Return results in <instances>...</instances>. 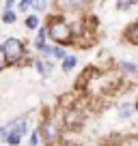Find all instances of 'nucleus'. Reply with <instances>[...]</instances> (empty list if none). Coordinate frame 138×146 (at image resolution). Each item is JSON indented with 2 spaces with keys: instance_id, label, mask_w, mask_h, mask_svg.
<instances>
[{
  "instance_id": "nucleus-18",
  "label": "nucleus",
  "mask_w": 138,
  "mask_h": 146,
  "mask_svg": "<svg viewBox=\"0 0 138 146\" xmlns=\"http://www.w3.org/2000/svg\"><path fill=\"white\" fill-rule=\"evenodd\" d=\"M132 7H134V2H119L117 9H119V11H127V9H132Z\"/></svg>"
},
{
  "instance_id": "nucleus-11",
  "label": "nucleus",
  "mask_w": 138,
  "mask_h": 146,
  "mask_svg": "<svg viewBox=\"0 0 138 146\" xmlns=\"http://www.w3.org/2000/svg\"><path fill=\"white\" fill-rule=\"evenodd\" d=\"M15 19H17V13H15V11H5V13H2V22H5L7 26H9V24H15Z\"/></svg>"
},
{
  "instance_id": "nucleus-7",
  "label": "nucleus",
  "mask_w": 138,
  "mask_h": 146,
  "mask_svg": "<svg viewBox=\"0 0 138 146\" xmlns=\"http://www.w3.org/2000/svg\"><path fill=\"white\" fill-rule=\"evenodd\" d=\"M46 39H48V28H39L37 36H35V47H37L39 52H41V47H43V45H48Z\"/></svg>"
},
{
  "instance_id": "nucleus-14",
  "label": "nucleus",
  "mask_w": 138,
  "mask_h": 146,
  "mask_svg": "<svg viewBox=\"0 0 138 146\" xmlns=\"http://www.w3.org/2000/svg\"><path fill=\"white\" fill-rule=\"evenodd\" d=\"M52 56H54V58H58V60H65V58H67V54H65V50H60V47H54V52H52Z\"/></svg>"
},
{
  "instance_id": "nucleus-6",
  "label": "nucleus",
  "mask_w": 138,
  "mask_h": 146,
  "mask_svg": "<svg viewBox=\"0 0 138 146\" xmlns=\"http://www.w3.org/2000/svg\"><path fill=\"white\" fill-rule=\"evenodd\" d=\"M52 67H54V64H52L50 60H41V58L35 60V69H37V73L41 75V78H48V75H50V73H52Z\"/></svg>"
},
{
  "instance_id": "nucleus-15",
  "label": "nucleus",
  "mask_w": 138,
  "mask_h": 146,
  "mask_svg": "<svg viewBox=\"0 0 138 146\" xmlns=\"http://www.w3.org/2000/svg\"><path fill=\"white\" fill-rule=\"evenodd\" d=\"M30 9H35V11H46V9H48V2H30Z\"/></svg>"
},
{
  "instance_id": "nucleus-16",
  "label": "nucleus",
  "mask_w": 138,
  "mask_h": 146,
  "mask_svg": "<svg viewBox=\"0 0 138 146\" xmlns=\"http://www.w3.org/2000/svg\"><path fill=\"white\" fill-rule=\"evenodd\" d=\"M5 67H9V62H7V56H5V52H2V47H0V71Z\"/></svg>"
},
{
  "instance_id": "nucleus-9",
  "label": "nucleus",
  "mask_w": 138,
  "mask_h": 146,
  "mask_svg": "<svg viewBox=\"0 0 138 146\" xmlns=\"http://www.w3.org/2000/svg\"><path fill=\"white\" fill-rule=\"evenodd\" d=\"M76 64H78V58H76V56H67V58L63 60V71H65V73L74 71Z\"/></svg>"
},
{
  "instance_id": "nucleus-10",
  "label": "nucleus",
  "mask_w": 138,
  "mask_h": 146,
  "mask_svg": "<svg viewBox=\"0 0 138 146\" xmlns=\"http://www.w3.org/2000/svg\"><path fill=\"white\" fill-rule=\"evenodd\" d=\"M24 24H26L28 30H37V28H39V17H37V15H30V17H26Z\"/></svg>"
},
{
  "instance_id": "nucleus-13",
  "label": "nucleus",
  "mask_w": 138,
  "mask_h": 146,
  "mask_svg": "<svg viewBox=\"0 0 138 146\" xmlns=\"http://www.w3.org/2000/svg\"><path fill=\"white\" fill-rule=\"evenodd\" d=\"M76 123H82V118H80V114H76V112H69L67 114V125H71V127H76Z\"/></svg>"
},
{
  "instance_id": "nucleus-17",
  "label": "nucleus",
  "mask_w": 138,
  "mask_h": 146,
  "mask_svg": "<svg viewBox=\"0 0 138 146\" xmlns=\"http://www.w3.org/2000/svg\"><path fill=\"white\" fill-rule=\"evenodd\" d=\"M39 140H41V135H39V131H35L30 135V146H39Z\"/></svg>"
},
{
  "instance_id": "nucleus-8",
  "label": "nucleus",
  "mask_w": 138,
  "mask_h": 146,
  "mask_svg": "<svg viewBox=\"0 0 138 146\" xmlns=\"http://www.w3.org/2000/svg\"><path fill=\"white\" fill-rule=\"evenodd\" d=\"M119 67H121V71H123V73H127V75H136V73H138V64L127 62V60H123V62H121Z\"/></svg>"
},
{
  "instance_id": "nucleus-12",
  "label": "nucleus",
  "mask_w": 138,
  "mask_h": 146,
  "mask_svg": "<svg viewBox=\"0 0 138 146\" xmlns=\"http://www.w3.org/2000/svg\"><path fill=\"white\" fill-rule=\"evenodd\" d=\"M132 105H129V103H123V105H121V108H119V116H121V118H129V116H132Z\"/></svg>"
},
{
  "instance_id": "nucleus-19",
  "label": "nucleus",
  "mask_w": 138,
  "mask_h": 146,
  "mask_svg": "<svg viewBox=\"0 0 138 146\" xmlns=\"http://www.w3.org/2000/svg\"><path fill=\"white\" fill-rule=\"evenodd\" d=\"M17 9L19 11H28L30 9V2H28V0H22V2H17Z\"/></svg>"
},
{
  "instance_id": "nucleus-4",
  "label": "nucleus",
  "mask_w": 138,
  "mask_h": 146,
  "mask_svg": "<svg viewBox=\"0 0 138 146\" xmlns=\"http://www.w3.org/2000/svg\"><path fill=\"white\" fill-rule=\"evenodd\" d=\"M39 135L43 137V140L48 142V144H54V142H58L60 137V127L56 125V120H46V123L41 125V129H39Z\"/></svg>"
},
{
  "instance_id": "nucleus-5",
  "label": "nucleus",
  "mask_w": 138,
  "mask_h": 146,
  "mask_svg": "<svg viewBox=\"0 0 138 146\" xmlns=\"http://www.w3.org/2000/svg\"><path fill=\"white\" fill-rule=\"evenodd\" d=\"M123 36H125V41H127V43H132V45H136V47H138V22L129 24V26L125 28Z\"/></svg>"
},
{
  "instance_id": "nucleus-20",
  "label": "nucleus",
  "mask_w": 138,
  "mask_h": 146,
  "mask_svg": "<svg viewBox=\"0 0 138 146\" xmlns=\"http://www.w3.org/2000/svg\"><path fill=\"white\" fill-rule=\"evenodd\" d=\"M134 108H136V110H138V101H136V105H134Z\"/></svg>"
},
{
  "instance_id": "nucleus-3",
  "label": "nucleus",
  "mask_w": 138,
  "mask_h": 146,
  "mask_svg": "<svg viewBox=\"0 0 138 146\" xmlns=\"http://www.w3.org/2000/svg\"><path fill=\"white\" fill-rule=\"evenodd\" d=\"M2 52H5L7 62H9V64H19L26 50H24V43L19 41V39L9 36V39H5V41H2Z\"/></svg>"
},
{
  "instance_id": "nucleus-2",
  "label": "nucleus",
  "mask_w": 138,
  "mask_h": 146,
  "mask_svg": "<svg viewBox=\"0 0 138 146\" xmlns=\"http://www.w3.org/2000/svg\"><path fill=\"white\" fill-rule=\"evenodd\" d=\"M26 131H28V123H26V118L19 116V118L11 120L9 125L0 127V137H5V142L9 146H17L22 142V137L26 135Z\"/></svg>"
},
{
  "instance_id": "nucleus-1",
  "label": "nucleus",
  "mask_w": 138,
  "mask_h": 146,
  "mask_svg": "<svg viewBox=\"0 0 138 146\" xmlns=\"http://www.w3.org/2000/svg\"><path fill=\"white\" fill-rule=\"evenodd\" d=\"M48 36L54 43H58V45L74 43V30H71V26L63 17H52L50 19V24H48Z\"/></svg>"
}]
</instances>
